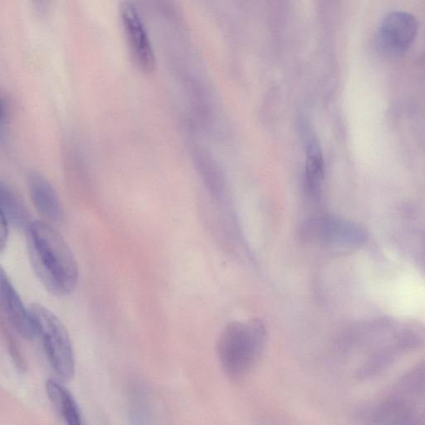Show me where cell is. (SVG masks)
<instances>
[{
  "instance_id": "obj_1",
  "label": "cell",
  "mask_w": 425,
  "mask_h": 425,
  "mask_svg": "<svg viewBox=\"0 0 425 425\" xmlns=\"http://www.w3.org/2000/svg\"><path fill=\"white\" fill-rule=\"evenodd\" d=\"M26 231L30 262L39 281L52 294H71L78 283V265L63 237L43 221L32 222Z\"/></svg>"
},
{
  "instance_id": "obj_2",
  "label": "cell",
  "mask_w": 425,
  "mask_h": 425,
  "mask_svg": "<svg viewBox=\"0 0 425 425\" xmlns=\"http://www.w3.org/2000/svg\"><path fill=\"white\" fill-rule=\"evenodd\" d=\"M266 328L258 319L232 322L223 328L217 343L223 371L231 380L244 379L261 357L266 343Z\"/></svg>"
},
{
  "instance_id": "obj_3",
  "label": "cell",
  "mask_w": 425,
  "mask_h": 425,
  "mask_svg": "<svg viewBox=\"0 0 425 425\" xmlns=\"http://www.w3.org/2000/svg\"><path fill=\"white\" fill-rule=\"evenodd\" d=\"M29 311L52 370L62 381L73 380L76 372L75 357L71 338L64 323L40 304H32Z\"/></svg>"
},
{
  "instance_id": "obj_4",
  "label": "cell",
  "mask_w": 425,
  "mask_h": 425,
  "mask_svg": "<svg viewBox=\"0 0 425 425\" xmlns=\"http://www.w3.org/2000/svg\"><path fill=\"white\" fill-rule=\"evenodd\" d=\"M305 243L326 248L358 246L365 241V234L354 223L331 216L311 218L301 230Z\"/></svg>"
},
{
  "instance_id": "obj_5",
  "label": "cell",
  "mask_w": 425,
  "mask_h": 425,
  "mask_svg": "<svg viewBox=\"0 0 425 425\" xmlns=\"http://www.w3.org/2000/svg\"><path fill=\"white\" fill-rule=\"evenodd\" d=\"M120 15L131 54L139 68L151 73L156 67V58L150 38L141 15L133 3L121 4Z\"/></svg>"
},
{
  "instance_id": "obj_6",
  "label": "cell",
  "mask_w": 425,
  "mask_h": 425,
  "mask_svg": "<svg viewBox=\"0 0 425 425\" xmlns=\"http://www.w3.org/2000/svg\"><path fill=\"white\" fill-rule=\"evenodd\" d=\"M418 33V23L410 13L394 11L385 17L379 29V43L389 54H401L410 47Z\"/></svg>"
},
{
  "instance_id": "obj_7",
  "label": "cell",
  "mask_w": 425,
  "mask_h": 425,
  "mask_svg": "<svg viewBox=\"0 0 425 425\" xmlns=\"http://www.w3.org/2000/svg\"><path fill=\"white\" fill-rule=\"evenodd\" d=\"M0 305L4 318L17 335L26 340L37 336L31 313L25 308L3 268L0 271Z\"/></svg>"
},
{
  "instance_id": "obj_8",
  "label": "cell",
  "mask_w": 425,
  "mask_h": 425,
  "mask_svg": "<svg viewBox=\"0 0 425 425\" xmlns=\"http://www.w3.org/2000/svg\"><path fill=\"white\" fill-rule=\"evenodd\" d=\"M27 185L30 197L37 211L50 222H63V205L58 194L47 179L40 174L32 172L28 175Z\"/></svg>"
},
{
  "instance_id": "obj_9",
  "label": "cell",
  "mask_w": 425,
  "mask_h": 425,
  "mask_svg": "<svg viewBox=\"0 0 425 425\" xmlns=\"http://www.w3.org/2000/svg\"><path fill=\"white\" fill-rule=\"evenodd\" d=\"M301 131L304 137L306 151L305 170V186L310 197L317 200L321 194V186L324 177V161L319 144L315 141L308 125L302 124Z\"/></svg>"
},
{
  "instance_id": "obj_10",
  "label": "cell",
  "mask_w": 425,
  "mask_h": 425,
  "mask_svg": "<svg viewBox=\"0 0 425 425\" xmlns=\"http://www.w3.org/2000/svg\"><path fill=\"white\" fill-rule=\"evenodd\" d=\"M46 392L57 414L66 424L70 425L82 424L81 410L71 392L63 384L55 380H47Z\"/></svg>"
},
{
  "instance_id": "obj_11",
  "label": "cell",
  "mask_w": 425,
  "mask_h": 425,
  "mask_svg": "<svg viewBox=\"0 0 425 425\" xmlns=\"http://www.w3.org/2000/svg\"><path fill=\"white\" fill-rule=\"evenodd\" d=\"M0 213L7 218L10 225L27 230L30 222L28 210L15 191L2 182L0 186Z\"/></svg>"
},
{
  "instance_id": "obj_12",
  "label": "cell",
  "mask_w": 425,
  "mask_h": 425,
  "mask_svg": "<svg viewBox=\"0 0 425 425\" xmlns=\"http://www.w3.org/2000/svg\"><path fill=\"white\" fill-rule=\"evenodd\" d=\"M2 331L4 341H6L8 350V353H10V356L13 362H14L17 370L21 372V373H25V372L27 371V365H26L23 354L21 352L19 344H17V341L11 334L10 330H8V328H6L3 321H2Z\"/></svg>"
},
{
  "instance_id": "obj_13",
  "label": "cell",
  "mask_w": 425,
  "mask_h": 425,
  "mask_svg": "<svg viewBox=\"0 0 425 425\" xmlns=\"http://www.w3.org/2000/svg\"><path fill=\"white\" fill-rule=\"evenodd\" d=\"M10 222L7 218L0 213V249L1 253L4 251L8 244V235H10Z\"/></svg>"
}]
</instances>
